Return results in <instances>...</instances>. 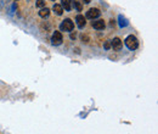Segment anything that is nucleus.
<instances>
[{
	"label": "nucleus",
	"instance_id": "obj_1",
	"mask_svg": "<svg viewBox=\"0 0 158 134\" xmlns=\"http://www.w3.org/2000/svg\"><path fill=\"white\" fill-rule=\"evenodd\" d=\"M125 45L127 48L129 50H136L137 46H139V40L135 36H133V34H130V36H128L125 38Z\"/></svg>",
	"mask_w": 158,
	"mask_h": 134
},
{
	"label": "nucleus",
	"instance_id": "obj_2",
	"mask_svg": "<svg viewBox=\"0 0 158 134\" xmlns=\"http://www.w3.org/2000/svg\"><path fill=\"white\" fill-rule=\"evenodd\" d=\"M73 28H74V23L71 19H66V20H63V22L60 25V30L62 32H72L73 31Z\"/></svg>",
	"mask_w": 158,
	"mask_h": 134
},
{
	"label": "nucleus",
	"instance_id": "obj_3",
	"mask_svg": "<svg viewBox=\"0 0 158 134\" xmlns=\"http://www.w3.org/2000/svg\"><path fill=\"white\" fill-rule=\"evenodd\" d=\"M101 15V11L98 10L97 8H91L86 11V19L89 20H95V19H98Z\"/></svg>",
	"mask_w": 158,
	"mask_h": 134
},
{
	"label": "nucleus",
	"instance_id": "obj_4",
	"mask_svg": "<svg viewBox=\"0 0 158 134\" xmlns=\"http://www.w3.org/2000/svg\"><path fill=\"white\" fill-rule=\"evenodd\" d=\"M62 40H63V38H62L61 32L55 31L54 33H52V37H51V44L52 45H55V46L61 45L62 44Z\"/></svg>",
	"mask_w": 158,
	"mask_h": 134
},
{
	"label": "nucleus",
	"instance_id": "obj_5",
	"mask_svg": "<svg viewBox=\"0 0 158 134\" xmlns=\"http://www.w3.org/2000/svg\"><path fill=\"white\" fill-rule=\"evenodd\" d=\"M122 46H123V43H122V40L119 38H113L112 40H111V48H112L113 50L119 51L122 49Z\"/></svg>",
	"mask_w": 158,
	"mask_h": 134
},
{
	"label": "nucleus",
	"instance_id": "obj_6",
	"mask_svg": "<svg viewBox=\"0 0 158 134\" xmlns=\"http://www.w3.org/2000/svg\"><path fill=\"white\" fill-rule=\"evenodd\" d=\"M92 27L95 28V30H97V31H102L105 27H106V23H105V21L103 20H96V21H92Z\"/></svg>",
	"mask_w": 158,
	"mask_h": 134
},
{
	"label": "nucleus",
	"instance_id": "obj_7",
	"mask_svg": "<svg viewBox=\"0 0 158 134\" xmlns=\"http://www.w3.org/2000/svg\"><path fill=\"white\" fill-rule=\"evenodd\" d=\"M75 22H77V26H78V28H80V30H83V28L85 27V25H86L85 17L83 15H78L77 17H75Z\"/></svg>",
	"mask_w": 158,
	"mask_h": 134
},
{
	"label": "nucleus",
	"instance_id": "obj_8",
	"mask_svg": "<svg viewBox=\"0 0 158 134\" xmlns=\"http://www.w3.org/2000/svg\"><path fill=\"white\" fill-rule=\"evenodd\" d=\"M39 16L42 17V19H48V17L50 16V9L49 8H42L39 11Z\"/></svg>",
	"mask_w": 158,
	"mask_h": 134
},
{
	"label": "nucleus",
	"instance_id": "obj_9",
	"mask_svg": "<svg viewBox=\"0 0 158 134\" xmlns=\"http://www.w3.org/2000/svg\"><path fill=\"white\" fill-rule=\"evenodd\" d=\"M52 10H54V12H55L57 16H61V15L63 14V8H62V5H60V4H54Z\"/></svg>",
	"mask_w": 158,
	"mask_h": 134
},
{
	"label": "nucleus",
	"instance_id": "obj_10",
	"mask_svg": "<svg viewBox=\"0 0 158 134\" xmlns=\"http://www.w3.org/2000/svg\"><path fill=\"white\" fill-rule=\"evenodd\" d=\"M62 1V8H65V10L66 11H71V9H72V1L73 0H61Z\"/></svg>",
	"mask_w": 158,
	"mask_h": 134
},
{
	"label": "nucleus",
	"instance_id": "obj_11",
	"mask_svg": "<svg viewBox=\"0 0 158 134\" xmlns=\"http://www.w3.org/2000/svg\"><path fill=\"white\" fill-rule=\"evenodd\" d=\"M118 23H119V27H120V28H124V27L128 26V21H127V19H125L124 16H122V15L118 16Z\"/></svg>",
	"mask_w": 158,
	"mask_h": 134
},
{
	"label": "nucleus",
	"instance_id": "obj_12",
	"mask_svg": "<svg viewBox=\"0 0 158 134\" xmlns=\"http://www.w3.org/2000/svg\"><path fill=\"white\" fill-rule=\"evenodd\" d=\"M72 4L74 5V8H75V10L77 11H81V9H83V5H81V3L80 1H72Z\"/></svg>",
	"mask_w": 158,
	"mask_h": 134
},
{
	"label": "nucleus",
	"instance_id": "obj_13",
	"mask_svg": "<svg viewBox=\"0 0 158 134\" xmlns=\"http://www.w3.org/2000/svg\"><path fill=\"white\" fill-rule=\"evenodd\" d=\"M45 6V0H37V8L42 9Z\"/></svg>",
	"mask_w": 158,
	"mask_h": 134
},
{
	"label": "nucleus",
	"instance_id": "obj_14",
	"mask_svg": "<svg viewBox=\"0 0 158 134\" xmlns=\"http://www.w3.org/2000/svg\"><path fill=\"white\" fill-rule=\"evenodd\" d=\"M80 39H81V42H83V43H88V42H89V36H86V34H81V36H80Z\"/></svg>",
	"mask_w": 158,
	"mask_h": 134
},
{
	"label": "nucleus",
	"instance_id": "obj_15",
	"mask_svg": "<svg viewBox=\"0 0 158 134\" xmlns=\"http://www.w3.org/2000/svg\"><path fill=\"white\" fill-rule=\"evenodd\" d=\"M103 46H105V49H106V50H109L111 49V43L109 42H105Z\"/></svg>",
	"mask_w": 158,
	"mask_h": 134
},
{
	"label": "nucleus",
	"instance_id": "obj_16",
	"mask_svg": "<svg viewBox=\"0 0 158 134\" xmlns=\"http://www.w3.org/2000/svg\"><path fill=\"white\" fill-rule=\"evenodd\" d=\"M75 37H77V36H75V33H71V39H75Z\"/></svg>",
	"mask_w": 158,
	"mask_h": 134
},
{
	"label": "nucleus",
	"instance_id": "obj_17",
	"mask_svg": "<svg viewBox=\"0 0 158 134\" xmlns=\"http://www.w3.org/2000/svg\"><path fill=\"white\" fill-rule=\"evenodd\" d=\"M83 1H84V4H89V3L91 1V0H83Z\"/></svg>",
	"mask_w": 158,
	"mask_h": 134
},
{
	"label": "nucleus",
	"instance_id": "obj_18",
	"mask_svg": "<svg viewBox=\"0 0 158 134\" xmlns=\"http://www.w3.org/2000/svg\"><path fill=\"white\" fill-rule=\"evenodd\" d=\"M52 1H56V0H52Z\"/></svg>",
	"mask_w": 158,
	"mask_h": 134
},
{
	"label": "nucleus",
	"instance_id": "obj_19",
	"mask_svg": "<svg viewBox=\"0 0 158 134\" xmlns=\"http://www.w3.org/2000/svg\"><path fill=\"white\" fill-rule=\"evenodd\" d=\"M15 1H17V0H15Z\"/></svg>",
	"mask_w": 158,
	"mask_h": 134
}]
</instances>
